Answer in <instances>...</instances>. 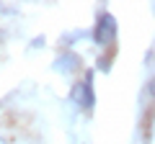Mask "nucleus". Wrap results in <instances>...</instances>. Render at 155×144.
<instances>
[{
	"instance_id": "f03ea898",
	"label": "nucleus",
	"mask_w": 155,
	"mask_h": 144,
	"mask_svg": "<svg viewBox=\"0 0 155 144\" xmlns=\"http://www.w3.org/2000/svg\"><path fill=\"white\" fill-rule=\"evenodd\" d=\"M83 64V59L75 54V52H62L54 59V72H62V75H70V72H78Z\"/></svg>"
},
{
	"instance_id": "f257e3e1",
	"label": "nucleus",
	"mask_w": 155,
	"mask_h": 144,
	"mask_svg": "<svg viewBox=\"0 0 155 144\" xmlns=\"http://www.w3.org/2000/svg\"><path fill=\"white\" fill-rule=\"evenodd\" d=\"M116 31H119L116 18L111 16V13L104 11V13L98 16V21H96V28H93V41H96V46H114Z\"/></svg>"
},
{
	"instance_id": "7ed1b4c3",
	"label": "nucleus",
	"mask_w": 155,
	"mask_h": 144,
	"mask_svg": "<svg viewBox=\"0 0 155 144\" xmlns=\"http://www.w3.org/2000/svg\"><path fill=\"white\" fill-rule=\"evenodd\" d=\"M96 70L98 72H109L111 70V57H98V59H96Z\"/></svg>"
},
{
	"instance_id": "20e7f679",
	"label": "nucleus",
	"mask_w": 155,
	"mask_h": 144,
	"mask_svg": "<svg viewBox=\"0 0 155 144\" xmlns=\"http://www.w3.org/2000/svg\"><path fill=\"white\" fill-rule=\"evenodd\" d=\"M47 44V39H44V36H34V41H31V46H34V49H39V46H44Z\"/></svg>"
},
{
	"instance_id": "39448f33",
	"label": "nucleus",
	"mask_w": 155,
	"mask_h": 144,
	"mask_svg": "<svg viewBox=\"0 0 155 144\" xmlns=\"http://www.w3.org/2000/svg\"><path fill=\"white\" fill-rule=\"evenodd\" d=\"M0 41H3V31H0Z\"/></svg>"
}]
</instances>
